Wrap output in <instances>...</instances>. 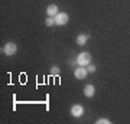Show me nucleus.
<instances>
[{
    "mask_svg": "<svg viewBox=\"0 0 130 124\" xmlns=\"http://www.w3.org/2000/svg\"><path fill=\"white\" fill-rule=\"evenodd\" d=\"M88 75V71H87V66H78V68L74 71V77L77 79H84Z\"/></svg>",
    "mask_w": 130,
    "mask_h": 124,
    "instance_id": "obj_4",
    "label": "nucleus"
},
{
    "mask_svg": "<svg viewBox=\"0 0 130 124\" xmlns=\"http://www.w3.org/2000/svg\"><path fill=\"white\" fill-rule=\"evenodd\" d=\"M68 20H70V16H68L67 13H64V12H59V13L55 16V25H58V26H64V25H67Z\"/></svg>",
    "mask_w": 130,
    "mask_h": 124,
    "instance_id": "obj_3",
    "label": "nucleus"
},
{
    "mask_svg": "<svg viewBox=\"0 0 130 124\" xmlns=\"http://www.w3.org/2000/svg\"><path fill=\"white\" fill-rule=\"evenodd\" d=\"M58 13H59V10H58V6L56 5H49L46 7V14L49 17H55Z\"/></svg>",
    "mask_w": 130,
    "mask_h": 124,
    "instance_id": "obj_6",
    "label": "nucleus"
},
{
    "mask_svg": "<svg viewBox=\"0 0 130 124\" xmlns=\"http://www.w3.org/2000/svg\"><path fill=\"white\" fill-rule=\"evenodd\" d=\"M51 74H52V75H55V77H56V75H59V68L54 65V66L51 68Z\"/></svg>",
    "mask_w": 130,
    "mask_h": 124,
    "instance_id": "obj_11",
    "label": "nucleus"
},
{
    "mask_svg": "<svg viewBox=\"0 0 130 124\" xmlns=\"http://www.w3.org/2000/svg\"><path fill=\"white\" fill-rule=\"evenodd\" d=\"M45 25H46V26H54V25H55V17H49V16H48V19L45 20Z\"/></svg>",
    "mask_w": 130,
    "mask_h": 124,
    "instance_id": "obj_9",
    "label": "nucleus"
},
{
    "mask_svg": "<svg viewBox=\"0 0 130 124\" xmlns=\"http://www.w3.org/2000/svg\"><path fill=\"white\" fill-rule=\"evenodd\" d=\"M16 51H18V45L14 43V42H7L5 46H3V54L7 56H12L16 54Z\"/></svg>",
    "mask_w": 130,
    "mask_h": 124,
    "instance_id": "obj_2",
    "label": "nucleus"
},
{
    "mask_svg": "<svg viewBox=\"0 0 130 124\" xmlns=\"http://www.w3.org/2000/svg\"><path fill=\"white\" fill-rule=\"evenodd\" d=\"M94 94H95V87L91 85V84L85 85V88H84V95L88 97V98H91V97H94Z\"/></svg>",
    "mask_w": 130,
    "mask_h": 124,
    "instance_id": "obj_7",
    "label": "nucleus"
},
{
    "mask_svg": "<svg viewBox=\"0 0 130 124\" xmlns=\"http://www.w3.org/2000/svg\"><path fill=\"white\" fill-rule=\"evenodd\" d=\"M95 123H97V124H110L111 121H110L108 118H98Z\"/></svg>",
    "mask_w": 130,
    "mask_h": 124,
    "instance_id": "obj_10",
    "label": "nucleus"
},
{
    "mask_svg": "<svg viewBox=\"0 0 130 124\" xmlns=\"http://www.w3.org/2000/svg\"><path fill=\"white\" fill-rule=\"evenodd\" d=\"M84 114V107L79 105V104H75V105L71 107V115L72 117H81Z\"/></svg>",
    "mask_w": 130,
    "mask_h": 124,
    "instance_id": "obj_5",
    "label": "nucleus"
},
{
    "mask_svg": "<svg viewBox=\"0 0 130 124\" xmlns=\"http://www.w3.org/2000/svg\"><path fill=\"white\" fill-rule=\"evenodd\" d=\"M87 42H88V35L81 33V35H78V36H77V43H78L79 46H84Z\"/></svg>",
    "mask_w": 130,
    "mask_h": 124,
    "instance_id": "obj_8",
    "label": "nucleus"
},
{
    "mask_svg": "<svg viewBox=\"0 0 130 124\" xmlns=\"http://www.w3.org/2000/svg\"><path fill=\"white\" fill-rule=\"evenodd\" d=\"M87 71H88V72H91V74H94L95 71H97V68H95V65H91V64H90L88 66H87Z\"/></svg>",
    "mask_w": 130,
    "mask_h": 124,
    "instance_id": "obj_12",
    "label": "nucleus"
},
{
    "mask_svg": "<svg viewBox=\"0 0 130 124\" xmlns=\"http://www.w3.org/2000/svg\"><path fill=\"white\" fill-rule=\"evenodd\" d=\"M77 64L79 66H88L91 64V54H88V52H81L77 56Z\"/></svg>",
    "mask_w": 130,
    "mask_h": 124,
    "instance_id": "obj_1",
    "label": "nucleus"
}]
</instances>
